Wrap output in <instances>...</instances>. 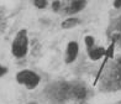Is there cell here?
Instances as JSON below:
<instances>
[{
    "label": "cell",
    "mask_w": 121,
    "mask_h": 104,
    "mask_svg": "<svg viewBox=\"0 0 121 104\" xmlns=\"http://www.w3.org/2000/svg\"><path fill=\"white\" fill-rule=\"evenodd\" d=\"M88 97V89L82 83H70L69 99L73 100H84Z\"/></svg>",
    "instance_id": "obj_5"
},
{
    "label": "cell",
    "mask_w": 121,
    "mask_h": 104,
    "mask_svg": "<svg viewBox=\"0 0 121 104\" xmlns=\"http://www.w3.org/2000/svg\"><path fill=\"white\" fill-rule=\"evenodd\" d=\"M84 41H85V45H86L88 48L91 47V46H94V37H91V36H85Z\"/></svg>",
    "instance_id": "obj_11"
},
{
    "label": "cell",
    "mask_w": 121,
    "mask_h": 104,
    "mask_svg": "<svg viewBox=\"0 0 121 104\" xmlns=\"http://www.w3.org/2000/svg\"><path fill=\"white\" fill-rule=\"evenodd\" d=\"M27 51H29V37H27V30L21 29L15 35L11 43V53L16 58H24Z\"/></svg>",
    "instance_id": "obj_1"
},
{
    "label": "cell",
    "mask_w": 121,
    "mask_h": 104,
    "mask_svg": "<svg viewBox=\"0 0 121 104\" xmlns=\"http://www.w3.org/2000/svg\"><path fill=\"white\" fill-rule=\"evenodd\" d=\"M6 73H8V68L5 67V66L0 64V77H3V76H5Z\"/></svg>",
    "instance_id": "obj_13"
},
{
    "label": "cell",
    "mask_w": 121,
    "mask_h": 104,
    "mask_svg": "<svg viewBox=\"0 0 121 104\" xmlns=\"http://www.w3.org/2000/svg\"><path fill=\"white\" fill-rule=\"evenodd\" d=\"M106 53L105 48L103 47H95V46H91L88 48V56L91 61H98V59H100L104 54Z\"/></svg>",
    "instance_id": "obj_7"
},
{
    "label": "cell",
    "mask_w": 121,
    "mask_h": 104,
    "mask_svg": "<svg viewBox=\"0 0 121 104\" xmlns=\"http://www.w3.org/2000/svg\"><path fill=\"white\" fill-rule=\"evenodd\" d=\"M16 82L19 84L26 87L29 90L35 89L36 87L40 84L41 82V77L38 76L36 72L34 71H30V69H22L20 72L16 73V77H15Z\"/></svg>",
    "instance_id": "obj_2"
},
{
    "label": "cell",
    "mask_w": 121,
    "mask_h": 104,
    "mask_svg": "<svg viewBox=\"0 0 121 104\" xmlns=\"http://www.w3.org/2000/svg\"><path fill=\"white\" fill-rule=\"evenodd\" d=\"M79 53V45L75 41L68 42L67 48H65V63H73Z\"/></svg>",
    "instance_id": "obj_6"
},
{
    "label": "cell",
    "mask_w": 121,
    "mask_h": 104,
    "mask_svg": "<svg viewBox=\"0 0 121 104\" xmlns=\"http://www.w3.org/2000/svg\"><path fill=\"white\" fill-rule=\"evenodd\" d=\"M52 9H53V11H58V10H60V1L59 0H54V1L52 3Z\"/></svg>",
    "instance_id": "obj_12"
},
{
    "label": "cell",
    "mask_w": 121,
    "mask_h": 104,
    "mask_svg": "<svg viewBox=\"0 0 121 104\" xmlns=\"http://www.w3.org/2000/svg\"><path fill=\"white\" fill-rule=\"evenodd\" d=\"M37 9H45L47 6V0H32Z\"/></svg>",
    "instance_id": "obj_10"
},
{
    "label": "cell",
    "mask_w": 121,
    "mask_h": 104,
    "mask_svg": "<svg viewBox=\"0 0 121 104\" xmlns=\"http://www.w3.org/2000/svg\"><path fill=\"white\" fill-rule=\"evenodd\" d=\"M69 89H70V83L65 82H59L52 86V94L51 98H53L56 102H64L69 100Z\"/></svg>",
    "instance_id": "obj_3"
},
{
    "label": "cell",
    "mask_w": 121,
    "mask_h": 104,
    "mask_svg": "<svg viewBox=\"0 0 121 104\" xmlns=\"http://www.w3.org/2000/svg\"><path fill=\"white\" fill-rule=\"evenodd\" d=\"M29 104H37V103H35V102H31V103H29Z\"/></svg>",
    "instance_id": "obj_17"
},
{
    "label": "cell",
    "mask_w": 121,
    "mask_h": 104,
    "mask_svg": "<svg viewBox=\"0 0 121 104\" xmlns=\"http://www.w3.org/2000/svg\"><path fill=\"white\" fill-rule=\"evenodd\" d=\"M114 8L120 9L121 8V0H114Z\"/></svg>",
    "instance_id": "obj_14"
},
{
    "label": "cell",
    "mask_w": 121,
    "mask_h": 104,
    "mask_svg": "<svg viewBox=\"0 0 121 104\" xmlns=\"http://www.w3.org/2000/svg\"><path fill=\"white\" fill-rule=\"evenodd\" d=\"M78 24H79V20L77 18H68V19L62 21L60 27H62L63 30H70V29H73V27H75Z\"/></svg>",
    "instance_id": "obj_8"
},
{
    "label": "cell",
    "mask_w": 121,
    "mask_h": 104,
    "mask_svg": "<svg viewBox=\"0 0 121 104\" xmlns=\"http://www.w3.org/2000/svg\"><path fill=\"white\" fill-rule=\"evenodd\" d=\"M77 104H88V103H84V102H82V103H77Z\"/></svg>",
    "instance_id": "obj_15"
},
{
    "label": "cell",
    "mask_w": 121,
    "mask_h": 104,
    "mask_svg": "<svg viewBox=\"0 0 121 104\" xmlns=\"http://www.w3.org/2000/svg\"><path fill=\"white\" fill-rule=\"evenodd\" d=\"M86 3L88 0H63L60 1V10L67 15H73L83 10Z\"/></svg>",
    "instance_id": "obj_4"
},
{
    "label": "cell",
    "mask_w": 121,
    "mask_h": 104,
    "mask_svg": "<svg viewBox=\"0 0 121 104\" xmlns=\"http://www.w3.org/2000/svg\"><path fill=\"white\" fill-rule=\"evenodd\" d=\"M115 81L119 83V87H121V61L115 66Z\"/></svg>",
    "instance_id": "obj_9"
},
{
    "label": "cell",
    "mask_w": 121,
    "mask_h": 104,
    "mask_svg": "<svg viewBox=\"0 0 121 104\" xmlns=\"http://www.w3.org/2000/svg\"><path fill=\"white\" fill-rule=\"evenodd\" d=\"M115 104H121V100H120V102H117V103H115Z\"/></svg>",
    "instance_id": "obj_18"
},
{
    "label": "cell",
    "mask_w": 121,
    "mask_h": 104,
    "mask_svg": "<svg viewBox=\"0 0 121 104\" xmlns=\"http://www.w3.org/2000/svg\"><path fill=\"white\" fill-rule=\"evenodd\" d=\"M119 40H120V43H121V34H120V36H119Z\"/></svg>",
    "instance_id": "obj_16"
}]
</instances>
